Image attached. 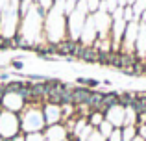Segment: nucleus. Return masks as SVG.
<instances>
[{"label":"nucleus","mask_w":146,"mask_h":141,"mask_svg":"<svg viewBox=\"0 0 146 141\" xmlns=\"http://www.w3.org/2000/svg\"><path fill=\"white\" fill-rule=\"evenodd\" d=\"M0 141H4V139H2V138H0Z\"/></svg>","instance_id":"aec40b11"},{"label":"nucleus","mask_w":146,"mask_h":141,"mask_svg":"<svg viewBox=\"0 0 146 141\" xmlns=\"http://www.w3.org/2000/svg\"><path fill=\"white\" fill-rule=\"evenodd\" d=\"M43 134H44V141H67L68 139V130L61 123L46 126L43 130Z\"/></svg>","instance_id":"39448f33"},{"label":"nucleus","mask_w":146,"mask_h":141,"mask_svg":"<svg viewBox=\"0 0 146 141\" xmlns=\"http://www.w3.org/2000/svg\"><path fill=\"white\" fill-rule=\"evenodd\" d=\"M96 130H98L100 134H102L104 138L107 139V138H109V136H111V132L115 130V126H113V124H111V123H109V121H107V119H104V123L100 124V126L96 128Z\"/></svg>","instance_id":"9d476101"},{"label":"nucleus","mask_w":146,"mask_h":141,"mask_svg":"<svg viewBox=\"0 0 146 141\" xmlns=\"http://www.w3.org/2000/svg\"><path fill=\"white\" fill-rule=\"evenodd\" d=\"M21 132V119L19 113L9 112V110L0 108V138L2 139H11Z\"/></svg>","instance_id":"7ed1b4c3"},{"label":"nucleus","mask_w":146,"mask_h":141,"mask_svg":"<svg viewBox=\"0 0 146 141\" xmlns=\"http://www.w3.org/2000/svg\"><path fill=\"white\" fill-rule=\"evenodd\" d=\"M26 141H44V134L43 132H30V134H26Z\"/></svg>","instance_id":"ddd939ff"},{"label":"nucleus","mask_w":146,"mask_h":141,"mask_svg":"<svg viewBox=\"0 0 146 141\" xmlns=\"http://www.w3.org/2000/svg\"><path fill=\"white\" fill-rule=\"evenodd\" d=\"M74 141H78V139H74Z\"/></svg>","instance_id":"412c9836"},{"label":"nucleus","mask_w":146,"mask_h":141,"mask_svg":"<svg viewBox=\"0 0 146 141\" xmlns=\"http://www.w3.org/2000/svg\"><path fill=\"white\" fill-rule=\"evenodd\" d=\"M26 106V100L21 97L19 93H4L2 97V108L4 110H9V112H15V113H21Z\"/></svg>","instance_id":"20e7f679"},{"label":"nucleus","mask_w":146,"mask_h":141,"mask_svg":"<svg viewBox=\"0 0 146 141\" xmlns=\"http://www.w3.org/2000/svg\"><path fill=\"white\" fill-rule=\"evenodd\" d=\"M107 141H122V128H115L111 136L107 138Z\"/></svg>","instance_id":"4468645a"},{"label":"nucleus","mask_w":146,"mask_h":141,"mask_svg":"<svg viewBox=\"0 0 146 141\" xmlns=\"http://www.w3.org/2000/svg\"><path fill=\"white\" fill-rule=\"evenodd\" d=\"M43 115H44V123H46V126L50 124H57L63 121V113H61V106L59 104H46L43 106Z\"/></svg>","instance_id":"0eeeda50"},{"label":"nucleus","mask_w":146,"mask_h":141,"mask_svg":"<svg viewBox=\"0 0 146 141\" xmlns=\"http://www.w3.org/2000/svg\"><path fill=\"white\" fill-rule=\"evenodd\" d=\"M104 119H106V115H104L102 112H89V115H87V123L94 128H98L100 124L104 123Z\"/></svg>","instance_id":"1a4fd4ad"},{"label":"nucleus","mask_w":146,"mask_h":141,"mask_svg":"<svg viewBox=\"0 0 146 141\" xmlns=\"http://www.w3.org/2000/svg\"><path fill=\"white\" fill-rule=\"evenodd\" d=\"M19 119H21V132L30 134V132H43L46 128L44 123V115H43V106L39 104H30L26 102L24 110L19 113Z\"/></svg>","instance_id":"f03ea898"},{"label":"nucleus","mask_w":146,"mask_h":141,"mask_svg":"<svg viewBox=\"0 0 146 141\" xmlns=\"http://www.w3.org/2000/svg\"><path fill=\"white\" fill-rule=\"evenodd\" d=\"M87 141H107V139H106V138H104V136H102V134H100V132H98V130H94V132H93V134H91V138H89V139H87Z\"/></svg>","instance_id":"2eb2a0df"},{"label":"nucleus","mask_w":146,"mask_h":141,"mask_svg":"<svg viewBox=\"0 0 146 141\" xmlns=\"http://www.w3.org/2000/svg\"><path fill=\"white\" fill-rule=\"evenodd\" d=\"M76 84L78 86H85V87H89V89H94V87H98L100 86V82L98 80H94V78H76Z\"/></svg>","instance_id":"9b49d317"},{"label":"nucleus","mask_w":146,"mask_h":141,"mask_svg":"<svg viewBox=\"0 0 146 141\" xmlns=\"http://www.w3.org/2000/svg\"><path fill=\"white\" fill-rule=\"evenodd\" d=\"M124 117H126V106H122V104H115L106 112V119L109 121L115 128L124 126Z\"/></svg>","instance_id":"423d86ee"},{"label":"nucleus","mask_w":146,"mask_h":141,"mask_svg":"<svg viewBox=\"0 0 146 141\" xmlns=\"http://www.w3.org/2000/svg\"><path fill=\"white\" fill-rule=\"evenodd\" d=\"M137 136V126H122V141H131Z\"/></svg>","instance_id":"f8f14e48"},{"label":"nucleus","mask_w":146,"mask_h":141,"mask_svg":"<svg viewBox=\"0 0 146 141\" xmlns=\"http://www.w3.org/2000/svg\"><path fill=\"white\" fill-rule=\"evenodd\" d=\"M76 58L83 59V61H87V63H96L98 61V50L93 48V47H83V45H82Z\"/></svg>","instance_id":"6e6552de"},{"label":"nucleus","mask_w":146,"mask_h":141,"mask_svg":"<svg viewBox=\"0 0 146 141\" xmlns=\"http://www.w3.org/2000/svg\"><path fill=\"white\" fill-rule=\"evenodd\" d=\"M11 67H13L15 71H22L24 69V63H22V59H13V61H11Z\"/></svg>","instance_id":"dca6fc26"},{"label":"nucleus","mask_w":146,"mask_h":141,"mask_svg":"<svg viewBox=\"0 0 146 141\" xmlns=\"http://www.w3.org/2000/svg\"><path fill=\"white\" fill-rule=\"evenodd\" d=\"M131 141H146V139L143 138V136H139V134H137V136H135V138H133Z\"/></svg>","instance_id":"6ab92c4d"},{"label":"nucleus","mask_w":146,"mask_h":141,"mask_svg":"<svg viewBox=\"0 0 146 141\" xmlns=\"http://www.w3.org/2000/svg\"><path fill=\"white\" fill-rule=\"evenodd\" d=\"M43 35L48 43H61L63 39H67V15L61 7L52 6L44 13L43 21Z\"/></svg>","instance_id":"f257e3e1"},{"label":"nucleus","mask_w":146,"mask_h":141,"mask_svg":"<svg viewBox=\"0 0 146 141\" xmlns=\"http://www.w3.org/2000/svg\"><path fill=\"white\" fill-rule=\"evenodd\" d=\"M0 82H9V74H6V72L0 74Z\"/></svg>","instance_id":"a211bd4d"},{"label":"nucleus","mask_w":146,"mask_h":141,"mask_svg":"<svg viewBox=\"0 0 146 141\" xmlns=\"http://www.w3.org/2000/svg\"><path fill=\"white\" fill-rule=\"evenodd\" d=\"M11 141H26V134H24V132H19L17 136L11 138Z\"/></svg>","instance_id":"f3484780"}]
</instances>
